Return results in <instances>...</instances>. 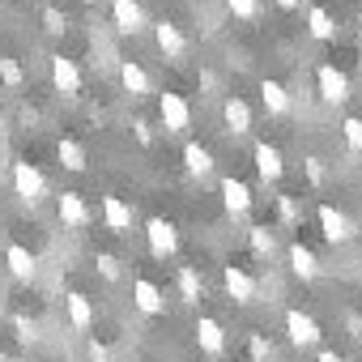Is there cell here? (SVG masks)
<instances>
[{
  "label": "cell",
  "instance_id": "6da1fadb",
  "mask_svg": "<svg viewBox=\"0 0 362 362\" xmlns=\"http://www.w3.org/2000/svg\"><path fill=\"white\" fill-rule=\"evenodd\" d=\"M13 188H18V197H22V201L39 205V201L47 197V179H43V170H39L35 162L18 158V162H13Z\"/></svg>",
  "mask_w": 362,
  "mask_h": 362
},
{
  "label": "cell",
  "instance_id": "7a4b0ae2",
  "mask_svg": "<svg viewBox=\"0 0 362 362\" xmlns=\"http://www.w3.org/2000/svg\"><path fill=\"white\" fill-rule=\"evenodd\" d=\"M158 115H162V128L166 132H188L192 128V107H188V98L184 94H162L158 98Z\"/></svg>",
  "mask_w": 362,
  "mask_h": 362
},
{
  "label": "cell",
  "instance_id": "3957f363",
  "mask_svg": "<svg viewBox=\"0 0 362 362\" xmlns=\"http://www.w3.org/2000/svg\"><path fill=\"white\" fill-rule=\"evenodd\" d=\"M145 243H149V252H153L158 260L175 256V252H179V230H175V222L149 218V222H145Z\"/></svg>",
  "mask_w": 362,
  "mask_h": 362
},
{
  "label": "cell",
  "instance_id": "277c9868",
  "mask_svg": "<svg viewBox=\"0 0 362 362\" xmlns=\"http://www.w3.org/2000/svg\"><path fill=\"white\" fill-rule=\"evenodd\" d=\"M315 90H320L324 103L341 107V103L349 98V77H345L337 64H320V69H315Z\"/></svg>",
  "mask_w": 362,
  "mask_h": 362
},
{
  "label": "cell",
  "instance_id": "5b68a950",
  "mask_svg": "<svg viewBox=\"0 0 362 362\" xmlns=\"http://www.w3.org/2000/svg\"><path fill=\"white\" fill-rule=\"evenodd\" d=\"M222 281H226V294H230L239 307H252V303L260 298L256 277H252L247 269H239V264H226V269H222Z\"/></svg>",
  "mask_w": 362,
  "mask_h": 362
},
{
  "label": "cell",
  "instance_id": "8992f818",
  "mask_svg": "<svg viewBox=\"0 0 362 362\" xmlns=\"http://www.w3.org/2000/svg\"><path fill=\"white\" fill-rule=\"evenodd\" d=\"M286 332H290V345H298V349L320 345V324H315L307 311H298V307L286 311Z\"/></svg>",
  "mask_w": 362,
  "mask_h": 362
},
{
  "label": "cell",
  "instance_id": "52a82bcc",
  "mask_svg": "<svg viewBox=\"0 0 362 362\" xmlns=\"http://www.w3.org/2000/svg\"><path fill=\"white\" fill-rule=\"evenodd\" d=\"M111 26L119 35H141L145 30V9L141 0H111Z\"/></svg>",
  "mask_w": 362,
  "mask_h": 362
},
{
  "label": "cell",
  "instance_id": "ba28073f",
  "mask_svg": "<svg viewBox=\"0 0 362 362\" xmlns=\"http://www.w3.org/2000/svg\"><path fill=\"white\" fill-rule=\"evenodd\" d=\"M56 214H60V222H64L69 230H86V226L94 222L90 205H86L77 192H60V197H56Z\"/></svg>",
  "mask_w": 362,
  "mask_h": 362
},
{
  "label": "cell",
  "instance_id": "9c48e42d",
  "mask_svg": "<svg viewBox=\"0 0 362 362\" xmlns=\"http://www.w3.org/2000/svg\"><path fill=\"white\" fill-rule=\"evenodd\" d=\"M153 43H158V52H162L166 60H184V56H188V35L179 30L175 22H158V26H153Z\"/></svg>",
  "mask_w": 362,
  "mask_h": 362
},
{
  "label": "cell",
  "instance_id": "30bf717a",
  "mask_svg": "<svg viewBox=\"0 0 362 362\" xmlns=\"http://www.w3.org/2000/svg\"><path fill=\"white\" fill-rule=\"evenodd\" d=\"M320 230H324V239L328 243H349L358 230H354V222L337 209V205H320Z\"/></svg>",
  "mask_w": 362,
  "mask_h": 362
},
{
  "label": "cell",
  "instance_id": "8fae6325",
  "mask_svg": "<svg viewBox=\"0 0 362 362\" xmlns=\"http://www.w3.org/2000/svg\"><path fill=\"white\" fill-rule=\"evenodd\" d=\"M252 162H256V170H260V179H264V184H277V179H281V170H286V162H281V149H277V145H269V141H256V149H252Z\"/></svg>",
  "mask_w": 362,
  "mask_h": 362
},
{
  "label": "cell",
  "instance_id": "7c38bea8",
  "mask_svg": "<svg viewBox=\"0 0 362 362\" xmlns=\"http://www.w3.org/2000/svg\"><path fill=\"white\" fill-rule=\"evenodd\" d=\"M52 86L60 94H81V69L69 56H52Z\"/></svg>",
  "mask_w": 362,
  "mask_h": 362
},
{
  "label": "cell",
  "instance_id": "4fadbf2b",
  "mask_svg": "<svg viewBox=\"0 0 362 362\" xmlns=\"http://www.w3.org/2000/svg\"><path fill=\"white\" fill-rule=\"evenodd\" d=\"M222 205L230 218H247L252 209V188L243 184V179H222Z\"/></svg>",
  "mask_w": 362,
  "mask_h": 362
},
{
  "label": "cell",
  "instance_id": "5bb4252c",
  "mask_svg": "<svg viewBox=\"0 0 362 362\" xmlns=\"http://www.w3.org/2000/svg\"><path fill=\"white\" fill-rule=\"evenodd\" d=\"M5 264H9V273H13L18 281H35V277H39V260H35L30 247H22V243H9V247H5Z\"/></svg>",
  "mask_w": 362,
  "mask_h": 362
},
{
  "label": "cell",
  "instance_id": "9a60e30c",
  "mask_svg": "<svg viewBox=\"0 0 362 362\" xmlns=\"http://www.w3.org/2000/svg\"><path fill=\"white\" fill-rule=\"evenodd\" d=\"M103 222H107V230L128 235L132 230V205L119 201V197H103Z\"/></svg>",
  "mask_w": 362,
  "mask_h": 362
},
{
  "label": "cell",
  "instance_id": "2e32d148",
  "mask_svg": "<svg viewBox=\"0 0 362 362\" xmlns=\"http://www.w3.org/2000/svg\"><path fill=\"white\" fill-rule=\"evenodd\" d=\"M286 260H290V273H294V277H303V281H315V277H320V260H315L311 247L290 243V247H286Z\"/></svg>",
  "mask_w": 362,
  "mask_h": 362
},
{
  "label": "cell",
  "instance_id": "e0dca14e",
  "mask_svg": "<svg viewBox=\"0 0 362 362\" xmlns=\"http://www.w3.org/2000/svg\"><path fill=\"white\" fill-rule=\"evenodd\" d=\"M132 303H136L141 315H162V290L149 277H136L132 281Z\"/></svg>",
  "mask_w": 362,
  "mask_h": 362
},
{
  "label": "cell",
  "instance_id": "ac0fdd59",
  "mask_svg": "<svg viewBox=\"0 0 362 362\" xmlns=\"http://www.w3.org/2000/svg\"><path fill=\"white\" fill-rule=\"evenodd\" d=\"M197 345H201L205 354H214V358H218V354L226 349V328H222L218 320L201 315V320H197Z\"/></svg>",
  "mask_w": 362,
  "mask_h": 362
},
{
  "label": "cell",
  "instance_id": "d6986e66",
  "mask_svg": "<svg viewBox=\"0 0 362 362\" xmlns=\"http://www.w3.org/2000/svg\"><path fill=\"white\" fill-rule=\"evenodd\" d=\"M222 119H226V128L235 132V136H243V132H252V107L235 94V98H226L222 103Z\"/></svg>",
  "mask_w": 362,
  "mask_h": 362
},
{
  "label": "cell",
  "instance_id": "ffe728a7",
  "mask_svg": "<svg viewBox=\"0 0 362 362\" xmlns=\"http://www.w3.org/2000/svg\"><path fill=\"white\" fill-rule=\"evenodd\" d=\"M119 81H124V90H128L132 98L149 94V73H145L136 60H119Z\"/></svg>",
  "mask_w": 362,
  "mask_h": 362
},
{
  "label": "cell",
  "instance_id": "44dd1931",
  "mask_svg": "<svg viewBox=\"0 0 362 362\" xmlns=\"http://www.w3.org/2000/svg\"><path fill=\"white\" fill-rule=\"evenodd\" d=\"M184 166H188V175H197V179H205V175H214V153H209L205 145H197V141H188V145H184Z\"/></svg>",
  "mask_w": 362,
  "mask_h": 362
},
{
  "label": "cell",
  "instance_id": "7402d4cb",
  "mask_svg": "<svg viewBox=\"0 0 362 362\" xmlns=\"http://www.w3.org/2000/svg\"><path fill=\"white\" fill-rule=\"evenodd\" d=\"M260 98H264L269 115H290V90H286L281 81H264V86H260Z\"/></svg>",
  "mask_w": 362,
  "mask_h": 362
},
{
  "label": "cell",
  "instance_id": "603a6c76",
  "mask_svg": "<svg viewBox=\"0 0 362 362\" xmlns=\"http://www.w3.org/2000/svg\"><path fill=\"white\" fill-rule=\"evenodd\" d=\"M64 307H69V324H73V328H81V332H86V328L94 324V307H90V298H86V294H77V290H73V294L64 298Z\"/></svg>",
  "mask_w": 362,
  "mask_h": 362
},
{
  "label": "cell",
  "instance_id": "cb8c5ba5",
  "mask_svg": "<svg viewBox=\"0 0 362 362\" xmlns=\"http://www.w3.org/2000/svg\"><path fill=\"white\" fill-rule=\"evenodd\" d=\"M179 294H184V303H201V294H205V281L192 264H179Z\"/></svg>",
  "mask_w": 362,
  "mask_h": 362
},
{
  "label": "cell",
  "instance_id": "d4e9b609",
  "mask_svg": "<svg viewBox=\"0 0 362 362\" xmlns=\"http://www.w3.org/2000/svg\"><path fill=\"white\" fill-rule=\"evenodd\" d=\"M56 153H60V166H64V170H86V149H81L73 136H64V141L56 145Z\"/></svg>",
  "mask_w": 362,
  "mask_h": 362
},
{
  "label": "cell",
  "instance_id": "484cf974",
  "mask_svg": "<svg viewBox=\"0 0 362 362\" xmlns=\"http://www.w3.org/2000/svg\"><path fill=\"white\" fill-rule=\"evenodd\" d=\"M247 243H252V252H256L260 260H273V252H277V239H273L269 226H252V230H247Z\"/></svg>",
  "mask_w": 362,
  "mask_h": 362
},
{
  "label": "cell",
  "instance_id": "4316f807",
  "mask_svg": "<svg viewBox=\"0 0 362 362\" xmlns=\"http://www.w3.org/2000/svg\"><path fill=\"white\" fill-rule=\"evenodd\" d=\"M307 26H311V35H315V39H332V35H337V26H332L328 9H311V13H307Z\"/></svg>",
  "mask_w": 362,
  "mask_h": 362
},
{
  "label": "cell",
  "instance_id": "83f0119b",
  "mask_svg": "<svg viewBox=\"0 0 362 362\" xmlns=\"http://www.w3.org/2000/svg\"><path fill=\"white\" fill-rule=\"evenodd\" d=\"M226 9H230L239 22H256V18H260V0H226Z\"/></svg>",
  "mask_w": 362,
  "mask_h": 362
},
{
  "label": "cell",
  "instance_id": "f1b7e54d",
  "mask_svg": "<svg viewBox=\"0 0 362 362\" xmlns=\"http://www.w3.org/2000/svg\"><path fill=\"white\" fill-rule=\"evenodd\" d=\"M43 30H47V35H64V30H69V18H64L56 5H47V9H43Z\"/></svg>",
  "mask_w": 362,
  "mask_h": 362
},
{
  "label": "cell",
  "instance_id": "f546056e",
  "mask_svg": "<svg viewBox=\"0 0 362 362\" xmlns=\"http://www.w3.org/2000/svg\"><path fill=\"white\" fill-rule=\"evenodd\" d=\"M341 132H345V145H349L354 153H362V119H358V115H349V119L341 124Z\"/></svg>",
  "mask_w": 362,
  "mask_h": 362
},
{
  "label": "cell",
  "instance_id": "4dcf8cb0",
  "mask_svg": "<svg viewBox=\"0 0 362 362\" xmlns=\"http://www.w3.org/2000/svg\"><path fill=\"white\" fill-rule=\"evenodd\" d=\"M13 332H18L22 345H35V341H39V328H35V320H26V315H13Z\"/></svg>",
  "mask_w": 362,
  "mask_h": 362
},
{
  "label": "cell",
  "instance_id": "1f68e13d",
  "mask_svg": "<svg viewBox=\"0 0 362 362\" xmlns=\"http://www.w3.org/2000/svg\"><path fill=\"white\" fill-rule=\"evenodd\" d=\"M0 77H5V86H13V90H18V86L26 81V73H22V64H18V60H9V56H5V60H0Z\"/></svg>",
  "mask_w": 362,
  "mask_h": 362
},
{
  "label": "cell",
  "instance_id": "d6a6232c",
  "mask_svg": "<svg viewBox=\"0 0 362 362\" xmlns=\"http://www.w3.org/2000/svg\"><path fill=\"white\" fill-rule=\"evenodd\" d=\"M98 273H103V277H107V281H119V260H115V256H107V252H103V256H98Z\"/></svg>",
  "mask_w": 362,
  "mask_h": 362
},
{
  "label": "cell",
  "instance_id": "836d02e7",
  "mask_svg": "<svg viewBox=\"0 0 362 362\" xmlns=\"http://www.w3.org/2000/svg\"><path fill=\"white\" fill-rule=\"evenodd\" d=\"M90 362H115V354L103 341H90Z\"/></svg>",
  "mask_w": 362,
  "mask_h": 362
},
{
  "label": "cell",
  "instance_id": "e575fe53",
  "mask_svg": "<svg viewBox=\"0 0 362 362\" xmlns=\"http://www.w3.org/2000/svg\"><path fill=\"white\" fill-rule=\"evenodd\" d=\"M324 175H328L324 162L320 158H307V179H311V184H324Z\"/></svg>",
  "mask_w": 362,
  "mask_h": 362
},
{
  "label": "cell",
  "instance_id": "d590c367",
  "mask_svg": "<svg viewBox=\"0 0 362 362\" xmlns=\"http://www.w3.org/2000/svg\"><path fill=\"white\" fill-rule=\"evenodd\" d=\"M269 354H273V345H269L264 337H252V358H256V362H264Z\"/></svg>",
  "mask_w": 362,
  "mask_h": 362
},
{
  "label": "cell",
  "instance_id": "8d00e7d4",
  "mask_svg": "<svg viewBox=\"0 0 362 362\" xmlns=\"http://www.w3.org/2000/svg\"><path fill=\"white\" fill-rule=\"evenodd\" d=\"M277 209H281V218H286V222H294V218H298V205H294L290 197H277Z\"/></svg>",
  "mask_w": 362,
  "mask_h": 362
},
{
  "label": "cell",
  "instance_id": "74e56055",
  "mask_svg": "<svg viewBox=\"0 0 362 362\" xmlns=\"http://www.w3.org/2000/svg\"><path fill=\"white\" fill-rule=\"evenodd\" d=\"M320 362H345V358H341V354H332V349H324V354H320Z\"/></svg>",
  "mask_w": 362,
  "mask_h": 362
},
{
  "label": "cell",
  "instance_id": "f35d334b",
  "mask_svg": "<svg viewBox=\"0 0 362 362\" xmlns=\"http://www.w3.org/2000/svg\"><path fill=\"white\" fill-rule=\"evenodd\" d=\"M277 5H281V9H298V5H303V0H277Z\"/></svg>",
  "mask_w": 362,
  "mask_h": 362
},
{
  "label": "cell",
  "instance_id": "ab89813d",
  "mask_svg": "<svg viewBox=\"0 0 362 362\" xmlns=\"http://www.w3.org/2000/svg\"><path fill=\"white\" fill-rule=\"evenodd\" d=\"M358 39H362V13H358Z\"/></svg>",
  "mask_w": 362,
  "mask_h": 362
},
{
  "label": "cell",
  "instance_id": "60d3db41",
  "mask_svg": "<svg viewBox=\"0 0 362 362\" xmlns=\"http://www.w3.org/2000/svg\"><path fill=\"white\" fill-rule=\"evenodd\" d=\"M0 362H9V358H5V354H0Z\"/></svg>",
  "mask_w": 362,
  "mask_h": 362
},
{
  "label": "cell",
  "instance_id": "b9f144b4",
  "mask_svg": "<svg viewBox=\"0 0 362 362\" xmlns=\"http://www.w3.org/2000/svg\"><path fill=\"white\" fill-rule=\"evenodd\" d=\"M86 5H94V0H86Z\"/></svg>",
  "mask_w": 362,
  "mask_h": 362
},
{
  "label": "cell",
  "instance_id": "7bdbcfd3",
  "mask_svg": "<svg viewBox=\"0 0 362 362\" xmlns=\"http://www.w3.org/2000/svg\"><path fill=\"white\" fill-rule=\"evenodd\" d=\"M0 235H5V230H0Z\"/></svg>",
  "mask_w": 362,
  "mask_h": 362
}]
</instances>
